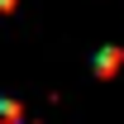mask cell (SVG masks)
<instances>
[{
  "mask_svg": "<svg viewBox=\"0 0 124 124\" xmlns=\"http://www.w3.org/2000/svg\"><path fill=\"white\" fill-rule=\"evenodd\" d=\"M119 62H124V53H119V48H100L95 72H100V77H115V72H119Z\"/></svg>",
  "mask_w": 124,
  "mask_h": 124,
  "instance_id": "6da1fadb",
  "label": "cell"
}]
</instances>
